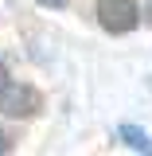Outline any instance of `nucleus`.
<instances>
[{
  "label": "nucleus",
  "instance_id": "obj_4",
  "mask_svg": "<svg viewBox=\"0 0 152 156\" xmlns=\"http://www.w3.org/2000/svg\"><path fill=\"white\" fill-rule=\"evenodd\" d=\"M35 4H43V8H66L70 0H35Z\"/></svg>",
  "mask_w": 152,
  "mask_h": 156
},
{
  "label": "nucleus",
  "instance_id": "obj_2",
  "mask_svg": "<svg viewBox=\"0 0 152 156\" xmlns=\"http://www.w3.org/2000/svg\"><path fill=\"white\" fill-rule=\"evenodd\" d=\"M97 23L109 35H129L140 23V8H136V0H101L97 4Z\"/></svg>",
  "mask_w": 152,
  "mask_h": 156
},
{
  "label": "nucleus",
  "instance_id": "obj_3",
  "mask_svg": "<svg viewBox=\"0 0 152 156\" xmlns=\"http://www.w3.org/2000/svg\"><path fill=\"white\" fill-rule=\"evenodd\" d=\"M121 136H125L129 148H144V152H152V140L140 133V129H133V125H121Z\"/></svg>",
  "mask_w": 152,
  "mask_h": 156
},
{
  "label": "nucleus",
  "instance_id": "obj_1",
  "mask_svg": "<svg viewBox=\"0 0 152 156\" xmlns=\"http://www.w3.org/2000/svg\"><path fill=\"white\" fill-rule=\"evenodd\" d=\"M43 109V94L27 82H4L0 86V113L4 117H35Z\"/></svg>",
  "mask_w": 152,
  "mask_h": 156
},
{
  "label": "nucleus",
  "instance_id": "obj_5",
  "mask_svg": "<svg viewBox=\"0 0 152 156\" xmlns=\"http://www.w3.org/2000/svg\"><path fill=\"white\" fill-rule=\"evenodd\" d=\"M4 82H8V66L0 62V86H4Z\"/></svg>",
  "mask_w": 152,
  "mask_h": 156
},
{
  "label": "nucleus",
  "instance_id": "obj_6",
  "mask_svg": "<svg viewBox=\"0 0 152 156\" xmlns=\"http://www.w3.org/2000/svg\"><path fill=\"white\" fill-rule=\"evenodd\" d=\"M0 152H8V136L4 133H0Z\"/></svg>",
  "mask_w": 152,
  "mask_h": 156
}]
</instances>
